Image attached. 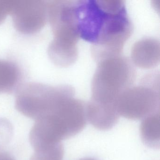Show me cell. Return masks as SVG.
<instances>
[{"mask_svg":"<svg viewBox=\"0 0 160 160\" xmlns=\"http://www.w3.org/2000/svg\"><path fill=\"white\" fill-rule=\"evenodd\" d=\"M75 26L79 39L90 43L98 63L121 56L133 32L123 1H74Z\"/></svg>","mask_w":160,"mask_h":160,"instance_id":"6da1fadb","label":"cell"},{"mask_svg":"<svg viewBox=\"0 0 160 160\" xmlns=\"http://www.w3.org/2000/svg\"><path fill=\"white\" fill-rule=\"evenodd\" d=\"M135 71L132 62L120 56L98 62L91 84L90 107L108 117L119 115L117 104L119 96L132 87Z\"/></svg>","mask_w":160,"mask_h":160,"instance_id":"7a4b0ae2","label":"cell"},{"mask_svg":"<svg viewBox=\"0 0 160 160\" xmlns=\"http://www.w3.org/2000/svg\"><path fill=\"white\" fill-rule=\"evenodd\" d=\"M87 104L73 97L55 114L35 120L29 136L32 148L59 143L83 131L88 121Z\"/></svg>","mask_w":160,"mask_h":160,"instance_id":"3957f363","label":"cell"},{"mask_svg":"<svg viewBox=\"0 0 160 160\" xmlns=\"http://www.w3.org/2000/svg\"><path fill=\"white\" fill-rule=\"evenodd\" d=\"M74 95L73 88L69 85L28 82L17 89L15 108L24 116L37 120L54 113Z\"/></svg>","mask_w":160,"mask_h":160,"instance_id":"277c9868","label":"cell"},{"mask_svg":"<svg viewBox=\"0 0 160 160\" xmlns=\"http://www.w3.org/2000/svg\"><path fill=\"white\" fill-rule=\"evenodd\" d=\"M155 76H147L138 86L130 87L123 92L117 102L120 116L128 119H143L160 111L159 86Z\"/></svg>","mask_w":160,"mask_h":160,"instance_id":"5b68a950","label":"cell"},{"mask_svg":"<svg viewBox=\"0 0 160 160\" xmlns=\"http://www.w3.org/2000/svg\"><path fill=\"white\" fill-rule=\"evenodd\" d=\"M10 15L18 32L24 34L37 33L48 22L47 1H14Z\"/></svg>","mask_w":160,"mask_h":160,"instance_id":"8992f818","label":"cell"},{"mask_svg":"<svg viewBox=\"0 0 160 160\" xmlns=\"http://www.w3.org/2000/svg\"><path fill=\"white\" fill-rule=\"evenodd\" d=\"M160 42L156 39L145 38L134 44L131 52L132 63L141 69L156 67L160 62Z\"/></svg>","mask_w":160,"mask_h":160,"instance_id":"52a82bcc","label":"cell"},{"mask_svg":"<svg viewBox=\"0 0 160 160\" xmlns=\"http://www.w3.org/2000/svg\"><path fill=\"white\" fill-rule=\"evenodd\" d=\"M21 77V71L15 63L0 59V93H10L17 89Z\"/></svg>","mask_w":160,"mask_h":160,"instance_id":"ba28073f","label":"cell"},{"mask_svg":"<svg viewBox=\"0 0 160 160\" xmlns=\"http://www.w3.org/2000/svg\"><path fill=\"white\" fill-rule=\"evenodd\" d=\"M140 133L143 143L148 147L159 148L160 146V111L142 119Z\"/></svg>","mask_w":160,"mask_h":160,"instance_id":"9c48e42d","label":"cell"},{"mask_svg":"<svg viewBox=\"0 0 160 160\" xmlns=\"http://www.w3.org/2000/svg\"><path fill=\"white\" fill-rule=\"evenodd\" d=\"M64 148L62 142L34 150L30 160H63Z\"/></svg>","mask_w":160,"mask_h":160,"instance_id":"30bf717a","label":"cell"},{"mask_svg":"<svg viewBox=\"0 0 160 160\" xmlns=\"http://www.w3.org/2000/svg\"><path fill=\"white\" fill-rule=\"evenodd\" d=\"M13 130L11 122L7 119L0 118V151L11 142Z\"/></svg>","mask_w":160,"mask_h":160,"instance_id":"8fae6325","label":"cell"},{"mask_svg":"<svg viewBox=\"0 0 160 160\" xmlns=\"http://www.w3.org/2000/svg\"><path fill=\"white\" fill-rule=\"evenodd\" d=\"M14 1H0V25L10 15Z\"/></svg>","mask_w":160,"mask_h":160,"instance_id":"7c38bea8","label":"cell"},{"mask_svg":"<svg viewBox=\"0 0 160 160\" xmlns=\"http://www.w3.org/2000/svg\"><path fill=\"white\" fill-rule=\"evenodd\" d=\"M0 160H16V159L11 154L2 150L0 151Z\"/></svg>","mask_w":160,"mask_h":160,"instance_id":"4fadbf2b","label":"cell"},{"mask_svg":"<svg viewBox=\"0 0 160 160\" xmlns=\"http://www.w3.org/2000/svg\"><path fill=\"white\" fill-rule=\"evenodd\" d=\"M78 160H97L94 158H91V157H86V158H82Z\"/></svg>","mask_w":160,"mask_h":160,"instance_id":"5bb4252c","label":"cell"}]
</instances>
